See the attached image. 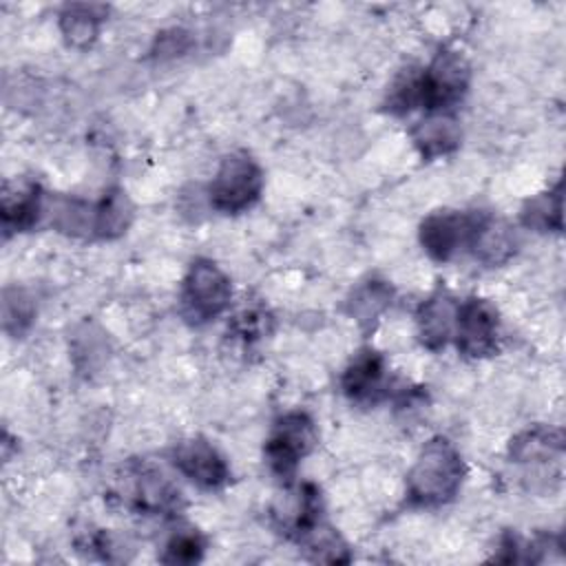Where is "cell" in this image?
Returning <instances> with one entry per match:
<instances>
[{"mask_svg":"<svg viewBox=\"0 0 566 566\" xmlns=\"http://www.w3.org/2000/svg\"><path fill=\"white\" fill-rule=\"evenodd\" d=\"M391 296L394 292L385 281H367L358 285L347 298V314L354 316V321L367 329L391 305Z\"/></svg>","mask_w":566,"mask_h":566,"instance_id":"cell-19","label":"cell"},{"mask_svg":"<svg viewBox=\"0 0 566 566\" xmlns=\"http://www.w3.org/2000/svg\"><path fill=\"white\" fill-rule=\"evenodd\" d=\"M119 497L126 506L146 515H166L181 506L179 489L159 469L144 462L126 467Z\"/></svg>","mask_w":566,"mask_h":566,"instance_id":"cell-7","label":"cell"},{"mask_svg":"<svg viewBox=\"0 0 566 566\" xmlns=\"http://www.w3.org/2000/svg\"><path fill=\"white\" fill-rule=\"evenodd\" d=\"M517 250V237L511 226L497 221L489 214L482 217L475 237L471 241V252L484 265H500L509 261Z\"/></svg>","mask_w":566,"mask_h":566,"instance_id":"cell-15","label":"cell"},{"mask_svg":"<svg viewBox=\"0 0 566 566\" xmlns=\"http://www.w3.org/2000/svg\"><path fill=\"white\" fill-rule=\"evenodd\" d=\"M263 190V172L248 153H230L221 159L217 175L208 188L214 210L237 214L248 210Z\"/></svg>","mask_w":566,"mask_h":566,"instance_id":"cell-4","label":"cell"},{"mask_svg":"<svg viewBox=\"0 0 566 566\" xmlns=\"http://www.w3.org/2000/svg\"><path fill=\"white\" fill-rule=\"evenodd\" d=\"M453 338L464 356L482 358L500 345V314L486 298L471 296L458 303Z\"/></svg>","mask_w":566,"mask_h":566,"instance_id":"cell-8","label":"cell"},{"mask_svg":"<svg viewBox=\"0 0 566 566\" xmlns=\"http://www.w3.org/2000/svg\"><path fill=\"white\" fill-rule=\"evenodd\" d=\"M51 221L66 234L95 237V203L75 197H60L53 203Z\"/></svg>","mask_w":566,"mask_h":566,"instance_id":"cell-21","label":"cell"},{"mask_svg":"<svg viewBox=\"0 0 566 566\" xmlns=\"http://www.w3.org/2000/svg\"><path fill=\"white\" fill-rule=\"evenodd\" d=\"M484 212L438 210L420 223V243L433 261H451L460 250L471 248Z\"/></svg>","mask_w":566,"mask_h":566,"instance_id":"cell-6","label":"cell"},{"mask_svg":"<svg viewBox=\"0 0 566 566\" xmlns=\"http://www.w3.org/2000/svg\"><path fill=\"white\" fill-rule=\"evenodd\" d=\"M268 321L270 318L263 312H245V314L234 318L232 332L237 336H241L243 340H254V338H261L268 332Z\"/></svg>","mask_w":566,"mask_h":566,"instance_id":"cell-25","label":"cell"},{"mask_svg":"<svg viewBox=\"0 0 566 566\" xmlns=\"http://www.w3.org/2000/svg\"><path fill=\"white\" fill-rule=\"evenodd\" d=\"M274 520L285 535L301 539L321 522L318 489L314 484H301L281 509H274Z\"/></svg>","mask_w":566,"mask_h":566,"instance_id":"cell-12","label":"cell"},{"mask_svg":"<svg viewBox=\"0 0 566 566\" xmlns=\"http://www.w3.org/2000/svg\"><path fill=\"white\" fill-rule=\"evenodd\" d=\"M186 46H188V38L184 31H177V29L161 33L157 40L159 55H179L186 51Z\"/></svg>","mask_w":566,"mask_h":566,"instance_id":"cell-26","label":"cell"},{"mask_svg":"<svg viewBox=\"0 0 566 566\" xmlns=\"http://www.w3.org/2000/svg\"><path fill=\"white\" fill-rule=\"evenodd\" d=\"M522 223L537 232L562 230V184L535 195L522 208Z\"/></svg>","mask_w":566,"mask_h":566,"instance_id":"cell-20","label":"cell"},{"mask_svg":"<svg viewBox=\"0 0 566 566\" xmlns=\"http://www.w3.org/2000/svg\"><path fill=\"white\" fill-rule=\"evenodd\" d=\"M564 451V438L555 429L535 427L520 433L511 442V458L522 464H542L559 460Z\"/></svg>","mask_w":566,"mask_h":566,"instance_id":"cell-16","label":"cell"},{"mask_svg":"<svg viewBox=\"0 0 566 566\" xmlns=\"http://www.w3.org/2000/svg\"><path fill=\"white\" fill-rule=\"evenodd\" d=\"M343 391L356 402H376L385 396V360L376 349H360L343 371Z\"/></svg>","mask_w":566,"mask_h":566,"instance_id":"cell-10","label":"cell"},{"mask_svg":"<svg viewBox=\"0 0 566 566\" xmlns=\"http://www.w3.org/2000/svg\"><path fill=\"white\" fill-rule=\"evenodd\" d=\"M203 551H206L203 537L195 528H184V531H177L168 539L161 562L164 564H195L203 557Z\"/></svg>","mask_w":566,"mask_h":566,"instance_id":"cell-23","label":"cell"},{"mask_svg":"<svg viewBox=\"0 0 566 566\" xmlns=\"http://www.w3.org/2000/svg\"><path fill=\"white\" fill-rule=\"evenodd\" d=\"M232 285L223 270L210 259H197L181 283L179 310L190 325H203L230 305Z\"/></svg>","mask_w":566,"mask_h":566,"instance_id":"cell-3","label":"cell"},{"mask_svg":"<svg viewBox=\"0 0 566 566\" xmlns=\"http://www.w3.org/2000/svg\"><path fill=\"white\" fill-rule=\"evenodd\" d=\"M471 71L458 51H440L424 71H411L396 80L387 95V108L405 115L413 108L444 113L455 106L469 88Z\"/></svg>","mask_w":566,"mask_h":566,"instance_id":"cell-1","label":"cell"},{"mask_svg":"<svg viewBox=\"0 0 566 566\" xmlns=\"http://www.w3.org/2000/svg\"><path fill=\"white\" fill-rule=\"evenodd\" d=\"M464 480V462L447 438L429 440L407 475V500L413 506H442L451 502Z\"/></svg>","mask_w":566,"mask_h":566,"instance_id":"cell-2","label":"cell"},{"mask_svg":"<svg viewBox=\"0 0 566 566\" xmlns=\"http://www.w3.org/2000/svg\"><path fill=\"white\" fill-rule=\"evenodd\" d=\"M106 15L104 4H66L60 13V29L69 44L88 46Z\"/></svg>","mask_w":566,"mask_h":566,"instance_id":"cell-17","label":"cell"},{"mask_svg":"<svg viewBox=\"0 0 566 566\" xmlns=\"http://www.w3.org/2000/svg\"><path fill=\"white\" fill-rule=\"evenodd\" d=\"M458 303L449 292H436L418 307V338L427 349L438 352L453 338Z\"/></svg>","mask_w":566,"mask_h":566,"instance_id":"cell-11","label":"cell"},{"mask_svg":"<svg viewBox=\"0 0 566 566\" xmlns=\"http://www.w3.org/2000/svg\"><path fill=\"white\" fill-rule=\"evenodd\" d=\"M2 318H4V329L11 336H22L31 321H33V303L31 298L18 290H4V301H2Z\"/></svg>","mask_w":566,"mask_h":566,"instance_id":"cell-24","label":"cell"},{"mask_svg":"<svg viewBox=\"0 0 566 566\" xmlns=\"http://www.w3.org/2000/svg\"><path fill=\"white\" fill-rule=\"evenodd\" d=\"M316 429L307 413L290 411L281 416L265 442V458L274 475L290 480L298 462L314 449Z\"/></svg>","mask_w":566,"mask_h":566,"instance_id":"cell-5","label":"cell"},{"mask_svg":"<svg viewBox=\"0 0 566 566\" xmlns=\"http://www.w3.org/2000/svg\"><path fill=\"white\" fill-rule=\"evenodd\" d=\"M460 126L447 113H429L411 128V139L424 159L449 155L460 146Z\"/></svg>","mask_w":566,"mask_h":566,"instance_id":"cell-13","label":"cell"},{"mask_svg":"<svg viewBox=\"0 0 566 566\" xmlns=\"http://www.w3.org/2000/svg\"><path fill=\"white\" fill-rule=\"evenodd\" d=\"M172 464L201 489H219L230 480L223 455L203 438H190L172 449Z\"/></svg>","mask_w":566,"mask_h":566,"instance_id":"cell-9","label":"cell"},{"mask_svg":"<svg viewBox=\"0 0 566 566\" xmlns=\"http://www.w3.org/2000/svg\"><path fill=\"white\" fill-rule=\"evenodd\" d=\"M44 195L38 184L15 186L13 190L4 188L2 195V228L7 232H24L33 228L42 214Z\"/></svg>","mask_w":566,"mask_h":566,"instance_id":"cell-14","label":"cell"},{"mask_svg":"<svg viewBox=\"0 0 566 566\" xmlns=\"http://www.w3.org/2000/svg\"><path fill=\"white\" fill-rule=\"evenodd\" d=\"M133 221V203L124 190H108L95 203V237L115 239L126 232Z\"/></svg>","mask_w":566,"mask_h":566,"instance_id":"cell-18","label":"cell"},{"mask_svg":"<svg viewBox=\"0 0 566 566\" xmlns=\"http://www.w3.org/2000/svg\"><path fill=\"white\" fill-rule=\"evenodd\" d=\"M298 542L305 546V553L314 562H327V564L349 562V551L345 542L336 535V531H332L329 526H323L321 522L312 531H307Z\"/></svg>","mask_w":566,"mask_h":566,"instance_id":"cell-22","label":"cell"}]
</instances>
